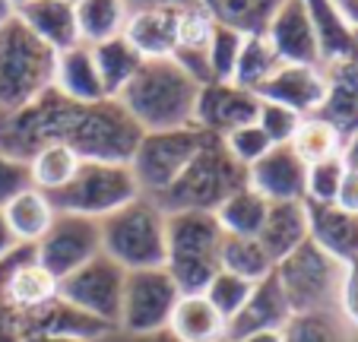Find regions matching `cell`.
<instances>
[{"label": "cell", "instance_id": "cell-1", "mask_svg": "<svg viewBox=\"0 0 358 342\" xmlns=\"http://www.w3.org/2000/svg\"><path fill=\"white\" fill-rule=\"evenodd\" d=\"M200 83L171 57H149L140 64L134 80L121 89L117 105L143 134L178 130L194 124Z\"/></svg>", "mask_w": 358, "mask_h": 342}, {"label": "cell", "instance_id": "cell-2", "mask_svg": "<svg viewBox=\"0 0 358 342\" xmlns=\"http://www.w3.org/2000/svg\"><path fill=\"white\" fill-rule=\"evenodd\" d=\"M222 225L213 213L181 209L169 213L165 222V269L178 282L181 295H196L219 273L222 254Z\"/></svg>", "mask_w": 358, "mask_h": 342}, {"label": "cell", "instance_id": "cell-3", "mask_svg": "<svg viewBox=\"0 0 358 342\" xmlns=\"http://www.w3.org/2000/svg\"><path fill=\"white\" fill-rule=\"evenodd\" d=\"M165 222L169 213L152 197H136L99 222L101 254L127 273L165 266Z\"/></svg>", "mask_w": 358, "mask_h": 342}, {"label": "cell", "instance_id": "cell-4", "mask_svg": "<svg viewBox=\"0 0 358 342\" xmlns=\"http://www.w3.org/2000/svg\"><path fill=\"white\" fill-rule=\"evenodd\" d=\"M57 54L45 48L20 20L0 26V114L32 105L55 86Z\"/></svg>", "mask_w": 358, "mask_h": 342}, {"label": "cell", "instance_id": "cell-5", "mask_svg": "<svg viewBox=\"0 0 358 342\" xmlns=\"http://www.w3.org/2000/svg\"><path fill=\"white\" fill-rule=\"evenodd\" d=\"M244 184H248V171L231 159L219 136H210L194 155V162L181 171V178L156 203L165 213H181V209L216 213L222 200H229Z\"/></svg>", "mask_w": 358, "mask_h": 342}, {"label": "cell", "instance_id": "cell-6", "mask_svg": "<svg viewBox=\"0 0 358 342\" xmlns=\"http://www.w3.org/2000/svg\"><path fill=\"white\" fill-rule=\"evenodd\" d=\"M292 314L304 311H336L343 301V282H345V263L320 250L308 238L298 250L276 263L273 269Z\"/></svg>", "mask_w": 358, "mask_h": 342}, {"label": "cell", "instance_id": "cell-7", "mask_svg": "<svg viewBox=\"0 0 358 342\" xmlns=\"http://www.w3.org/2000/svg\"><path fill=\"white\" fill-rule=\"evenodd\" d=\"M136 197H140V184H136L130 165H124V162L83 159L80 168H76V175L61 190L48 194V200H51L55 213L86 215V219L101 222L105 215L127 206Z\"/></svg>", "mask_w": 358, "mask_h": 342}, {"label": "cell", "instance_id": "cell-8", "mask_svg": "<svg viewBox=\"0 0 358 342\" xmlns=\"http://www.w3.org/2000/svg\"><path fill=\"white\" fill-rule=\"evenodd\" d=\"M210 134L200 127H178V130H156V134H143L130 155V171L140 184L143 197H159L181 178V171L194 162V155L203 149Z\"/></svg>", "mask_w": 358, "mask_h": 342}, {"label": "cell", "instance_id": "cell-9", "mask_svg": "<svg viewBox=\"0 0 358 342\" xmlns=\"http://www.w3.org/2000/svg\"><path fill=\"white\" fill-rule=\"evenodd\" d=\"M178 298H181V289H178V282L171 279L165 266L127 273L117 329L130 336L162 333V329H169Z\"/></svg>", "mask_w": 358, "mask_h": 342}, {"label": "cell", "instance_id": "cell-10", "mask_svg": "<svg viewBox=\"0 0 358 342\" xmlns=\"http://www.w3.org/2000/svg\"><path fill=\"white\" fill-rule=\"evenodd\" d=\"M99 254H101L99 219L70 215V213H57L55 222H51V228H48L45 235H41V241L35 244L38 266L55 282L67 279L70 273L86 266V263Z\"/></svg>", "mask_w": 358, "mask_h": 342}, {"label": "cell", "instance_id": "cell-11", "mask_svg": "<svg viewBox=\"0 0 358 342\" xmlns=\"http://www.w3.org/2000/svg\"><path fill=\"white\" fill-rule=\"evenodd\" d=\"M124 282H127V269L117 266L111 257L99 254L86 266H80L67 279L57 282V295L64 301L76 304L80 311H86V314H92L95 320L117 329L121 301H124Z\"/></svg>", "mask_w": 358, "mask_h": 342}, {"label": "cell", "instance_id": "cell-12", "mask_svg": "<svg viewBox=\"0 0 358 342\" xmlns=\"http://www.w3.org/2000/svg\"><path fill=\"white\" fill-rule=\"evenodd\" d=\"M257 111H260L257 92L241 89L238 83H206V86H200V95H196L194 127L222 140L231 130L257 121Z\"/></svg>", "mask_w": 358, "mask_h": 342}, {"label": "cell", "instance_id": "cell-13", "mask_svg": "<svg viewBox=\"0 0 358 342\" xmlns=\"http://www.w3.org/2000/svg\"><path fill=\"white\" fill-rule=\"evenodd\" d=\"M266 38L282 64L324 67L320 35L311 10H308V0H282V7L276 10L270 29H266Z\"/></svg>", "mask_w": 358, "mask_h": 342}, {"label": "cell", "instance_id": "cell-14", "mask_svg": "<svg viewBox=\"0 0 358 342\" xmlns=\"http://www.w3.org/2000/svg\"><path fill=\"white\" fill-rule=\"evenodd\" d=\"M264 101H276L292 108L301 117H311L320 111L327 95V73L324 67H304V64H282L264 86L257 89Z\"/></svg>", "mask_w": 358, "mask_h": 342}, {"label": "cell", "instance_id": "cell-15", "mask_svg": "<svg viewBox=\"0 0 358 342\" xmlns=\"http://www.w3.org/2000/svg\"><path fill=\"white\" fill-rule=\"evenodd\" d=\"M181 10L175 3H156V7H136L127 13L124 38L149 57H171L181 41Z\"/></svg>", "mask_w": 358, "mask_h": 342}, {"label": "cell", "instance_id": "cell-16", "mask_svg": "<svg viewBox=\"0 0 358 342\" xmlns=\"http://www.w3.org/2000/svg\"><path fill=\"white\" fill-rule=\"evenodd\" d=\"M26 333H48V336H64V339L76 342H101L105 336L115 333V327L95 320L92 314L80 311L76 304L64 301L61 295L48 298L45 304L32 311H20Z\"/></svg>", "mask_w": 358, "mask_h": 342}, {"label": "cell", "instance_id": "cell-17", "mask_svg": "<svg viewBox=\"0 0 358 342\" xmlns=\"http://www.w3.org/2000/svg\"><path fill=\"white\" fill-rule=\"evenodd\" d=\"M304 175L308 165L292 146H273L260 162L248 168V187L257 190L266 203L304 200Z\"/></svg>", "mask_w": 358, "mask_h": 342}, {"label": "cell", "instance_id": "cell-18", "mask_svg": "<svg viewBox=\"0 0 358 342\" xmlns=\"http://www.w3.org/2000/svg\"><path fill=\"white\" fill-rule=\"evenodd\" d=\"M16 20L55 54L80 45L76 32V7L70 0H32L16 10Z\"/></svg>", "mask_w": 358, "mask_h": 342}, {"label": "cell", "instance_id": "cell-19", "mask_svg": "<svg viewBox=\"0 0 358 342\" xmlns=\"http://www.w3.org/2000/svg\"><path fill=\"white\" fill-rule=\"evenodd\" d=\"M324 73H327V95L317 117L330 121L349 140L358 130V57L324 64Z\"/></svg>", "mask_w": 358, "mask_h": 342}, {"label": "cell", "instance_id": "cell-20", "mask_svg": "<svg viewBox=\"0 0 358 342\" xmlns=\"http://www.w3.org/2000/svg\"><path fill=\"white\" fill-rule=\"evenodd\" d=\"M311 241L339 263H358V215L339 209L336 203H308Z\"/></svg>", "mask_w": 358, "mask_h": 342}, {"label": "cell", "instance_id": "cell-21", "mask_svg": "<svg viewBox=\"0 0 358 342\" xmlns=\"http://www.w3.org/2000/svg\"><path fill=\"white\" fill-rule=\"evenodd\" d=\"M292 317V308L279 289L276 276H266L254 285L248 304L238 311V317L229 323V342L244 339L250 333H266V329H282Z\"/></svg>", "mask_w": 358, "mask_h": 342}, {"label": "cell", "instance_id": "cell-22", "mask_svg": "<svg viewBox=\"0 0 358 342\" xmlns=\"http://www.w3.org/2000/svg\"><path fill=\"white\" fill-rule=\"evenodd\" d=\"M55 89L67 101L76 105H92V101H105V86H101L99 67H95L92 48L89 45H73L67 51L57 54L55 61Z\"/></svg>", "mask_w": 358, "mask_h": 342}, {"label": "cell", "instance_id": "cell-23", "mask_svg": "<svg viewBox=\"0 0 358 342\" xmlns=\"http://www.w3.org/2000/svg\"><path fill=\"white\" fill-rule=\"evenodd\" d=\"M308 238H311L308 203L304 200L270 203L266 219H264V225H260L257 241L264 244V250L273 257V263H279L282 257H289L292 250H298Z\"/></svg>", "mask_w": 358, "mask_h": 342}, {"label": "cell", "instance_id": "cell-24", "mask_svg": "<svg viewBox=\"0 0 358 342\" xmlns=\"http://www.w3.org/2000/svg\"><path fill=\"white\" fill-rule=\"evenodd\" d=\"M169 333L178 342H229V323L206 301L203 292H196V295L178 298L169 320Z\"/></svg>", "mask_w": 358, "mask_h": 342}, {"label": "cell", "instance_id": "cell-25", "mask_svg": "<svg viewBox=\"0 0 358 342\" xmlns=\"http://www.w3.org/2000/svg\"><path fill=\"white\" fill-rule=\"evenodd\" d=\"M282 342H358V329L343 311H304L282 327Z\"/></svg>", "mask_w": 358, "mask_h": 342}, {"label": "cell", "instance_id": "cell-26", "mask_svg": "<svg viewBox=\"0 0 358 342\" xmlns=\"http://www.w3.org/2000/svg\"><path fill=\"white\" fill-rule=\"evenodd\" d=\"M206 13L213 16V22L248 35H266L276 10L282 7V0H200Z\"/></svg>", "mask_w": 358, "mask_h": 342}, {"label": "cell", "instance_id": "cell-27", "mask_svg": "<svg viewBox=\"0 0 358 342\" xmlns=\"http://www.w3.org/2000/svg\"><path fill=\"white\" fill-rule=\"evenodd\" d=\"M55 215L57 213L48 200V194H41L38 187H29L26 194H20L3 206V219H7L10 231L20 244H38L41 235L51 228Z\"/></svg>", "mask_w": 358, "mask_h": 342}, {"label": "cell", "instance_id": "cell-28", "mask_svg": "<svg viewBox=\"0 0 358 342\" xmlns=\"http://www.w3.org/2000/svg\"><path fill=\"white\" fill-rule=\"evenodd\" d=\"M76 7V32H80V45H101L108 38L124 35L130 7L124 0H80Z\"/></svg>", "mask_w": 358, "mask_h": 342}, {"label": "cell", "instance_id": "cell-29", "mask_svg": "<svg viewBox=\"0 0 358 342\" xmlns=\"http://www.w3.org/2000/svg\"><path fill=\"white\" fill-rule=\"evenodd\" d=\"M92 57H95V67H99L101 86H105V95H108V99H117V95H121V89L134 80V73L143 64V54L136 51L124 35L101 41V45H92Z\"/></svg>", "mask_w": 358, "mask_h": 342}, {"label": "cell", "instance_id": "cell-30", "mask_svg": "<svg viewBox=\"0 0 358 342\" xmlns=\"http://www.w3.org/2000/svg\"><path fill=\"white\" fill-rule=\"evenodd\" d=\"M219 266L231 276H241L248 282H260L266 276H273L276 263L264 250V244L257 238L248 235H225L222 238V254H219Z\"/></svg>", "mask_w": 358, "mask_h": 342}, {"label": "cell", "instance_id": "cell-31", "mask_svg": "<svg viewBox=\"0 0 358 342\" xmlns=\"http://www.w3.org/2000/svg\"><path fill=\"white\" fill-rule=\"evenodd\" d=\"M266 209L270 203L257 194V190H250L248 184L238 187L229 200H222V206L216 209V222L222 225L225 235H248V238H257L260 235V225L266 219Z\"/></svg>", "mask_w": 358, "mask_h": 342}, {"label": "cell", "instance_id": "cell-32", "mask_svg": "<svg viewBox=\"0 0 358 342\" xmlns=\"http://www.w3.org/2000/svg\"><path fill=\"white\" fill-rule=\"evenodd\" d=\"M289 146L295 149V155L304 162V165H314V162L343 155L345 136L339 134L330 121L311 114V117H301V124H298V130H295V136H292Z\"/></svg>", "mask_w": 358, "mask_h": 342}, {"label": "cell", "instance_id": "cell-33", "mask_svg": "<svg viewBox=\"0 0 358 342\" xmlns=\"http://www.w3.org/2000/svg\"><path fill=\"white\" fill-rule=\"evenodd\" d=\"M80 162L83 159L70 146H64V143H48V146H41L38 152L29 159L32 187H38L41 194H55V190H61L64 184L76 175Z\"/></svg>", "mask_w": 358, "mask_h": 342}, {"label": "cell", "instance_id": "cell-34", "mask_svg": "<svg viewBox=\"0 0 358 342\" xmlns=\"http://www.w3.org/2000/svg\"><path fill=\"white\" fill-rule=\"evenodd\" d=\"M279 67H282V61H279V54L273 51L270 38H266V35H248L241 54H238V67H235L231 83H238L241 89H250V92H257Z\"/></svg>", "mask_w": 358, "mask_h": 342}, {"label": "cell", "instance_id": "cell-35", "mask_svg": "<svg viewBox=\"0 0 358 342\" xmlns=\"http://www.w3.org/2000/svg\"><path fill=\"white\" fill-rule=\"evenodd\" d=\"M55 295H57V282L38 266V260H35V263H29L26 269H20V273L13 276V282H10L7 292H3L0 298H3L7 304H13L16 311H32V308L45 304L48 298H55Z\"/></svg>", "mask_w": 358, "mask_h": 342}, {"label": "cell", "instance_id": "cell-36", "mask_svg": "<svg viewBox=\"0 0 358 342\" xmlns=\"http://www.w3.org/2000/svg\"><path fill=\"white\" fill-rule=\"evenodd\" d=\"M241 48H244L241 32L222 26V22H213L210 38H206V64H210V80L213 83H231Z\"/></svg>", "mask_w": 358, "mask_h": 342}, {"label": "cell", "instance_id": "cell-37", "mask_svg": "<svg viewBox=\"0 0 358 342\" xmlns=\"http://www.w3.org/2000/svg\"><path fill=\"white\" fill-rule=\"evenodd\" d=\"M254 285H257V282H248V279H241V276H231V273H225V269H219L210 279V285L203 289V295L225 317V323H231L238 317V311L248 304Z\"/></svg>", "mask_w": 358, "mask_h": 342}, {"label": "cell", "instance_id": "cell-38", "mask_svg": "<svg viewBox=\"0 0 358 342\" xmlns=\"http://www.w3.org/2000/svg\"><path fill=\"white\" fill-rule=\"evenodd\" d=\"M343 175H345L343 155L308 165V175H304V203H333L339 194V184H343Z\"/></svg>", "mask_w": 358, "mask_h": 342}, {"label": "cell", "instance_id": "cell-39", "mask_svg": "<svg viewBox=\"0 0 358 342\" xmlns=\"http://www.w3.org/2000/svg\"><path fill=\"white\" fill-rule=\"evenodd\" d=\"M222 146L229 149L231 159L248 171L254 162H260L266 152H270L273 143H270V136L257 127V121H254V124H248V127H238V130H231L229 136H222Z\"/></svg>", "mask_w": 358, "mask_h": 342}, {"label": "cell", "instance_id": "cell-40", "mask_svg": "<svg viewBox=\"0 0 358 342\" xmlns=\"http://www.w3.org/2000/svg\"><path fill=\"white\" fill-rule=\"evenodd\" d=\"M298 124H301V114H295L292 108H282L276 101H264L260 99V111H257V127L270 136L273 146H289L292 136H295Z\"/></svg>", "mask_w": 358, "mask_h": 342}, {"label": "cell", "instance_id": "cell-41", "mask_svg": "<svg viewBox=\"0 0 358 342\" xmlns=\"http://www.w3.org/2000/svg\"><path fill=\"white\" fill-rule=\"evenodd\" d=\"M32 187V171L29 162L20 155H10L0 149V209L7 206L10 200H16L20 194Z\"/></svg>", "mask_w": 358, "mask_h": 342}, {"label": "cell", "instance_id": "cell-42", "mask_svg": "<svg viewBox=\"0 0 358 342\" xmlns=\"http://www.w3.org/2000/svg\"><path fill=\"white\" fill-rule=\"evenodd\" d=\"M35 260H38V257H35V244H13L7 254L0 257V295L7 292V285L13 282L16 273L26 269L29 263H35Z\"/></svg>", "mask_w": 358, "mask_h": 342}, {"label": "cell", "instance_id": "cell-43", "mask_svg": "<svg viewBox=\"0 0 358 342\" xmlns=\"http://www.w3.org/2000/svg\"><path fill=\"white\" fill-rule=\"evenodd\" d=\"M339 311L349 317V323L358 329V263L345 266V282H343V301Z\"/></svg>", "mask_w": 358, "mask_h": 342}, {"label": "cell", "instance_id": "cell-44", "mask_svg": "<svg viewBox=\"0 0 358 342\" xmlns=\"http://www.w3.org/2000/svg\"><path fill=\"white\" fill-rule=\"evenodd\" d=\"M26 327H22V314L0 298V342H22Z\"/></svg>", "mask_w": 358, "mask_h": 342}, {"label": "cell", "instance_id": "cell-45", "mask_svg": "<svg viewBox=\"0 0 358 342\" xmlns=\"http://www.w3.org/2000/svg\"><path fill=\"white\" fill-rule=\"evenodd\" d=\"M336 203L339 209H345V213H355L358 215V171H352V168H345L343 175V184H339V194H336Z\"/></svg>", "mask_w": 358, "mask_h": 342}, {"label": "cell", "instance_id": "cell-46", "mask_svg": "<svg viewBox=\"0 0 358 342\" xmlns=\"http://www.w3.org/2000/svg\"><path fill=\"white\" fill-rule=\"evenodd\" d=\"M101 342H178V339L169 333V329H162V333H146V336H130V333H121V329H115V333L105 336Z\"/></svg>", "mask_w": 358, "mask_h": 342}, {"label": "cell", "instance_id": "cell-47", "mask_svg": "<svg viewBox=\"0 0 358 342\" xmlns=\"http://www.w3.org/2000/svg\"><path fill=\"white\" fill-rule=\"evenodd\" d=\"M343 162H345V168H352V171H358V130L349 136V140H345Z\"/></svg>", "mask_w": 358, "mask_h": 342}, {"label": "cell", "instance_id": "cell-48", "mask_svg": "<svg viewBox=\"0 0 358 342\" xmlns=\"http://www.w3.org/2000/svg\"><path fill=\"white\" fill-rule=\"evenodd\" d=\"M13 244H20L13 238V231H10V225H7V219H3V209H0V257L7 254L10 248H13Z\"/></svg>", "mask_w": 358, "mask_h": 342}, {"label": "cell", "instance_id": "cell-49", "mask_svg": "<svg viewBox=\"0 0 358 342\" xmlns=\"http://www.w3.org/2000/svg\"><path fill=\"white\" fill-rule=\"evenodd\" d=\"M235 342H282V329H266V333H250Z\"/></svg>", "mask_w": 358, "mask_h": 342}, {"label": "cell", "instance_id": "cell-50", "mask_svg": "<svg viewBox=\"0 0 358 342\" xmlns=\"http://www.w3.org/2000/svg\"><path fill=\"white\" fill-rule=\"evenodd\" d=\"M130 10L136 7H156V3H175V7H184V3H194V0H124Z\"/></svg>", "mask_w": 358, "mask_h": 342}, {"label": "cell", "instance_id": "cell-51", "mask_svg": "<svg viewBox=\"0 0 358 342\" xmlns=\"http://www.w3.org/2000/svg\"><path fill=\"white\" fill-rule=\"evenodd\" d=\"M22 342H76V339H64V336H48V333H26Z\"/></svg>", "mask_w": 358, "mask_h": 342}, {"label": "cell", "instance_id": "cell-52", "mask_svg": "<svg viewBox=\"0 0 358 342\" xmlns=\"http://www.w3.org/2000/svg\"><path fill=\"white\" fill-rule=\"evenodd\" d=\"M13 16H16L13 3H10V0H0V26H3V22H10Z\"/></svg>", "mask_w": 358, "mask_h": 342}, {"label": "cell", "instance_id": "cell-53", "mask_svg": "<svg viewBox=\"0 0 358 342\" xmlns=\"http://www.w3.org/2000/svg\"><path fill=\"white\" fill-rule=\"evenodd\" d=\"M13 3V10H20V7H26V3H32V0H10Z\"/></svg>", "mask_w": 358, "mask_h": 342}, {"label": "cell", "instance_id": "cell-54", "mask_svg": "<svg viewBox=\"0 0 358 342\" xmlns=\"http://www.w3.org/2000/svg\"><path fill=\"white\" fill-rule=\"evenodd\" d=\"M70 3H80V0H70Z\"/></svg>", "mask_w": 358, "mask_h": 342}]
</instances>
